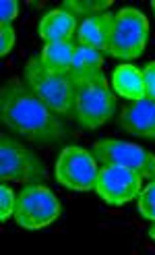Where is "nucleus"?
<instances>
[{
    "instance_id": "11",
    "label": "nucleus",
    "mask_w": 155,
    "mask_h": 255,
    "mask_svg": "<svg viewBox=\"0 0 155 255\" xmlns=\"http://www.w3.org/2000/svg\"><path fill=\"white\" fill-rule=\"evenodd\" d=\"M112 21H114V12H99V15H91L83 19L79 29H77V42H79V46L93 48L101 54L108 52Z\"/></svg>"
},
{
    "instance_id": "7",
    "label": "nucleus",
    "mask_w": 155,
    "mask_h": 255,
    "mask_svg": "<svg viewBox=\"0 0 155 255\" xmlns=\"http://www.w3.org/2000/svg\"><path fill=\"white\" fill-rule=\"evenodd\" d=\"M91 154L101 164H116L141 174L143 178L155 181V154L145 147L118 141V139H99L93 143Z\"/></svg>"
},
{
    "instance_id": "22",
    "label": "nucleus",
    "mask_w": 155,
    "mask_h": 255,
    "mask_svg": "<svg viewBox=\"0 0 155 255\" xmlns=\"http://www.w3.org/2000/svg\"><path fill=\"white\" fill-rule=\"evenodd\" d=\"M147 233H149V239H151V241H155V222L149 226V231H147Z\"/></svg>"
},
{
    "instance_id": "21",
    "label": "nucleus",
    "mask_w": 155,
    "mask_h": 255,
    "mask_svg": "<svg viewBox=\"0 0 155 255\" xmlns=\"http://www.w3.org/2000/svg\"><path fill=\"white\" fill-rule=\"evenodd\" d=\"M12 46H15V31H12V27L8 25V27H2L0 29V54L6 56Z\"/></svg>"
},
{
    "instance_id": "18",
    "label": "nucleus",
    "mask_w": 155,
    "mask_h": 255,
    "mask_svg": "<svg viewBox=\"0 0 155 255\" xmlns=\"http://www.w3.org/2000/svg\"><path fill=\"white\" fill-rule=\"evenodd\" d=\"M15 206H17V195L12 193V189L2 183L0 187V222L6 224L10 216H15Z\"/></svg>"
},
{
    "instance_id": "12",
    "label": "nucleus",
    "mask_w": 155,
    "mask_h": 255,
    "mask_svg": "<svg viewBox=\"0 0 155 255\" xmlns=\"http://www.w3.org/2000/svg\"><path fill=\"white\" fill-rule=\"evenodd\" d=\"M77 29H79L77 17L64 8H54V10L46 12L40 25H37V33H40V37L46 44L73 42V35L77 33Z\"/></svg>"
},
{
    "instance_id": "10",
    "label": "nucleus",
    "mask_w": 155,
    "mask_h": 255,
    "mask_svg": "<svg viewBox=\"0 0 155 255\" xmlns=\"http://www.w3.org/2000/svg\"><path fill=\"white\" fill-rule=\"evenodd\" d=\"M118 127L126 133L155 141V100H137L118 117Z\"/></svg>"
},
{
    "instance_id": "17",
    "label": "nucleus",
    "mask_w": 155,
    "mask_h": 255,
    "mask_svg": "<svg viewBox=\"0 0 155 255\" xmlns=\"http://www.w3.org/2000/svg\"><path fill=\"white\" fill-rule=\"evenodd\" d=\"M137 210L143 218L155 222V181H151L145 189H141L139 201H137Z\"/></svg>"
},
{
    "instance_id": "2",
    "label": "nucleus",
    "mask_w": 155,
    "mask_h": 255,
    "mask_svg": "<svg viewBox=\"0 0 155 255\" xmlns=\"http://www.w3.org/2000/svg\"><path fill=\"white\" fill-rule=\"evenodd\" d=\"M23 83L44 104L62 119H73L75 79L71 73H52L44 67L42 56H31L23 69Z\"/></svg>"
},
{
    "instance_id": "23",
    "label": "nucleus",
    "mask_w": 155,
    "mask_h": 255,
    "mask_svg": "<svg viewBox=\"0 0 155 255\" xmlns=\"http://www.w3.org/2000/svg\"><path fill=\"white\" fill-rule=\"evenodd\" d=\"M151 8H153V12H155V0H153V2H151Z\"/></svg>"
},
{
    "instance_id": "14",
    "label": "nucleus",
    "mask_w": 155,
    "mask_h": 255,
    "mask_svg": "<svg viewBox=\"0 0 155 255\" xmlns=\"http://www.w3.org/2000/svg\"><path fill=\"white\" fill-rule=\"evenodd\" d=\"M77 46L73 42H54L46 44L42 50V62L52 73H71Z\"/></svg>"
},
{
    "instance_id": "15",
    "label": "nucleus",
    "mask_w": 155,
    "mask_h": 255,
    "mask_svg": "<svg viewBox=\"0 0 155 255\" xmlns=\"http://www.w3.org/2000/svg\"><path fill=\"white\" fill-rule=\"evenodd\" d=\"M101 65H103V54L101 52H97V50H93V48H87V46H77L71 75H73L75 81L93 77V75L101 73Z\"/></svg>"
},
{
    "instance_id": "1",
    "label": "nucleus",
    "mask_w": 155,
    "mask_h": 255,
    "mask_svg": "<svg viewBox=\"0 0 155 255\" xmlns=\"http://www.w3.org/2000/svg\"><path fill=\"white\" fill-rule=\"evenodd\" d=\"M0 121L4 129L27 141L52 145L69 137V127L52 112L23 79H8L0 89Z\"/></svg>"
},
{
    "instance_id": "6",
    "label": "nucleus",
    "mask_w": 155,
    "mask_h": 255,
    "mask_svg": "<svg viewBox=\"0 0 155 255\" xmlns=\"http://www.w3.org/2000/svg\"><path fill=\"white\" fill-rule=\"evenodd\" d=\"M60 216V201L44 185H27L17 195L15 220L27 231H40Z\"/></svg>"
},
{
    "instance_id": "9",
    "label": "nucleus",
    "mask_w": 155,
    "mask_h": 255,
    "mask_svg": "<svg viewBox=\"0 0 155 255\" xmlns=\"http://www.w3.org/2000/svg\"><path fill=\"white\" fill-rule=\"evenodd\" d=\"M141 181H143V176L124 166L103 164L95 181V191L108 206H124V203L139 197L141 189H143Z\"/></svg>"
},
{
    "instance_id": "8",
    "label": "nucleus",
    "mask_w": 155,
    "mask_h": 255,
    "mask_svg": "<svg viewBox=\"0 0 155 255\" xmlns=\"http://www.w3.org/2000/svg\"><path fill=\"white\" fill-rule=\"evenodd\" d=\"M56 181L73 191H91L97 181V160L79 145H67L56 160Z\"/></svg>"
},
{
    "instance_id": "19",
    "label": "nucleus",
    "mask_w": 155,
    "mask_h": 255,
    "mask_svg": "<svg viewBox=\"0 0 155 255\" xmlns=\"http://www.w3.org/2000/svg\"><path fill=\"white\" fill-rule=\"evenodd\" d=\"M19 15V2L15 0H2L0 2V25L8 27V23Z\"/></svg>"
},
{
    "instance_id": "16",
    "label": "nucleus",
    "mask_w": 155,
    "mask_h": 255,
    "mask_svg": "<svg viewBox=\"0 0 155 255\" xmlns=\"http://www.w3.org/2000/svg\"><path fill=\"white\" fill-rule=\"evenodd\" d=\"M112 6V0H67L62 2L60 8L69 10L75 17H91V15H99V12H106Z\"/></svg>"
},
{
    "instance_id": "3",
    "label": "nucleus",
    "mask_w": 155,
    "mask_h": 255,
    "mask_svg": "<svg viewBox=\"0 0 155 255\" xmlns=\"http://www.w3.org/2000/svg\"><path fill=\"white\" fill-rule=\"evenodd\" d=\"M116 112V96L110 94L106 75L97 73L93 77L75 81V102H73V119L79 123L81 129L95 131L106 125Z\"/></svg>"
},
{
    "instance_id": "20",
    "label": "nucleus",
    "mask_w": 155,
    "mask_h": 255,
    "mask_svg": "<svg viewBox=\"0 0 155 255\" xmlns=\"http://www.w3.org/2000/svg\"><path fill=\"white\" fill-rule=\"evenodd\" d=\"M141 75H143L145 98L147 100H155V62H149V65L141 71Z\"/></svg>"
},
{
    "instance_id": "5",
    "label": "nucleus",
    "mask_w": 155,
    "mask_h": 255,
    "mask_svg": "<svg viewBox=\"0 0 155 255\" xmlns=\"http://www.w3.org/2000/svg\"><path fill=\"white\" fill-rule=\"evenodd\" d=\"M0 181L42 185L48 181L44 160L10 135H0Z\"/></svg>"
},
{
    "instance_id": "13",
    "label": "nucleus",
    "mask_w": 155,
    "mask_h": 255,
    "mask_svg": "<svg viewBox=\"0 0 155 255\" xmlns=\"http://www.w3.org/2000/svg\"><path fill=\"white\" fill-rule=\"evenodd\" d=\"M116 94L126 98V100H143L145 98V89H143V75L139 69H135L133 65H120L116 67L114 77H112Z\"/></svg>"
},
{
    "instance_id": "4",
    "label": "nucleus",
    "mask_w": 155,
    "mask_h": 255,
    "mask_svg": "<svg viewBox=\"0 0 155 255\" xmlns=\"http://www.w3.org/2000/svg\"><path fill=\"white\" fill-rule=\"evenodd\" d=\"M149 40V21L141 10L124 6L114 12L108 54L118 60H133L145 52Z\"/></svg>"
}]
</instances>
